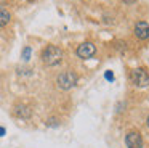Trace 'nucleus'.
Listing matches in <instances>:
<instances>
[{
    "mask_svg": "<svg viewBox=\"0 0 149 148\" xmlns=\"http://www.w3.org/2000/svg\"><path fill=\"white\" fill-rule=\"evenodd\" d=\"M125 3H133V2H136V0H123Z\"/></svg>",
    "mask_w": 149,
    "mask_h": 148,
    "instance_id": "14",
    "label": "nucleus"
},
{
    "mask_svg": "<svg viewBox=\"0 0 149 148\" xmlns=\"http://www.w3.org/2000/svg\"><path fill=\"white\" fill-rule=\"evenodd\" d=\"M125 145L128 148H143L144 142H143V137L139 132H128L125 135Z\"/></svg>",
    "mask_w": 149,
    "mask_h": 148,
    "instance_id": "5",
    "label": "nucleus"
},
{
    "mask_svg": "<svg viewBox=\"0 0 149 148\" xmlns=\"http://www.w3.org/2000/svg\"><path fill=\"white\" fill-rule=\"evenodd\" d=\"M63 60V50L56 45H47L42 51V61L47 66H56Z\"/></svg>",
    "mask_w": 149,
    "mask_h": 148,
    "instance_id": "1",
    "label": "nucleus"
},
{
    "mask_svg": "<svg viewBox=\"0 0 149 148\" xmlns=\"http://www.w3.org/2000/svg\"><path fill=\"white\" fill-rule=\"evenodd\" d=\"M3 135H5V129L0 127V137H3Z\"/></svg>",
    "mask_w": 149,
    "mask_h": 148,
    "instance_id": "12",
    "label": "nucleus"
},
{
    "mask_svg": "<svg viewBox=\"0 0 149 148\" xmlns=\"http://www.w3.org/2000/svg\"><path fill=\"white\" fill-rule=\"evenodd\" d=\"M104 77H106V80H111V82H112L114 80V73L112 71H106V73H104Z\"/></svg>",
    "mask_w": 149,
    "mask_h": 148,
    "instance_id": "10",
    "label": "nucleus"
},
{
    "mask_svg": "<svg viewBox=\"0 0 149 148\" xmlns=\"http://www.w3.org/2000/svg\"><path fill=\"white\" fill-rule=\"evenodd\" d=\"M21 58H23L24 61H27L31 58V47H24L23 48V55H21Z\"/></svg>",
    "mask_w": 149,
    "mask_h": 148,
    "instance_id": "9",
    "label": "nucleus"
},
{
    "mask_svg": "<svg viewBox=\"0 0 149 148\" xmlns=\"http://www.w3.org/2000/svg\"><path fill=\"white\" fill-rule=\"evenodd\" d=\"M11 19V15L7 11V10L0 8V27H3V26H7L8 23H10Z\"/></svg>",
    "mask_w": 149,
    "mask_h": 148,
    "instance_id": "8",
    "label": "nucleus"
},
{
    "mask_svg": "<svg viewBox=\"0 0 149 148\" xmlns=\"http://www.w3.org/2000/svg\"><path fill=\"white\" fill-rule=\"evenodd\" d=\"M146 124H148V127H149V118H148V121H146Z\"/></svg>",
    "mask_w": 149,
    "mask_h": 148,
    "instance_id": "15",
    "label": "nucleus"
},
{
    "mask_svg": "<svg viewBox=\"0 0 149 148\" xmlns=\"http://www.w3.org/2000/svg\"><path fill=\"white\" fill-rule=\"evenodd\" d=\"M130 79H132L133 85H136V87H148L149 85V74L144 68H135V69H132Z\"/></svg>",
    "mask_w": 149,
    "mask_h": 148,
    "instance_id": "3",
    "label": "nucleus"
},
{
    "mask_svg": "<svg viewBox=\"0 0 149 148\" xmlns=\"http://www.w3.org/2000/svg\"><path fill=\"white\" fill-rule=\"evenodd\" d=\"M15 116L21 119H29L32 116V109L26 105H16L15 106Z\"/></svg>",
    "mask_w": 149,
    "mask_h": 148,
    "instance_id": "7",
    "label": "nucleus"
},
{
    "mask_svg": "<svg viewBox=\"0 0 149 148\" xmlns=\"http://www.w3.org/2000/svg\"><path fill=\"white\" fill-rule=\"evenodd\" d=\"M5 3H7V0H0V6H3Z\"/></svg>",
    "mask_w": 149,
    "mask_h": 148,
    "instance_id": "13",
    "label": "nucleus"
},
{
    "mask_svg": "<svg viewBox=\"0 0 149 148\" xmlns=\"http://www.w3.org/2000/svg\"><path fill=\"white\" fill-rule=\"evenodd\" d=\"M47 125H58V121H56V119H48V121H47Z\"/></svg>",
    "mask_w": 149,
    "mask_h": 148,
    "instance_id": "11",
    "label": "nucleus"
},
{
    "mask_svg": "<svg viewBox=\"0 0 149 148\" xmlns=\"http://www.w3.org/2000/svg\"><path fill=\"white\" fill-rule=\"evenodd\" d=\"M95 53H96V47L91 42H84V44H80L77 47V56L82 58V60H88Z\"/></svg>",
    "mask_w": 149,
    "mask_h": 148,
    "instance_id": "4",
    "label": "nucleus"
},
{
    "mask_svg": "<svg viewBox=\"0 0 149 148\" xmlns=\"http://www.w3.org/2000/svg\"><path fill=\"white\" fill-rule=\"evenodd\" d=\"M77 80H79V76L74 71H64L58 76L56 82H58V87L61 90H71L72 87L77 85Z\"/></svg>",
    "mask_w": 149,
    "mask_h": 148,
    "instance_id": "2",
    "label": "nucleus"
},
{
    "mask_svg": "<svg viewBox=\"0 0 149 148\" xmlns=\"http://www.w3.org/2000/svg\"><path fill=\"white\" fill-rule=\"evenodd\" d=\"M135 35L139 40H148L149 39V24L146 21H138L135 24Z\"/></svg>",
    "mask_w": 149,
    "mask_h": 148,
    "instance_id": "6",
    "label": "nucleus"
}]
</instances>
